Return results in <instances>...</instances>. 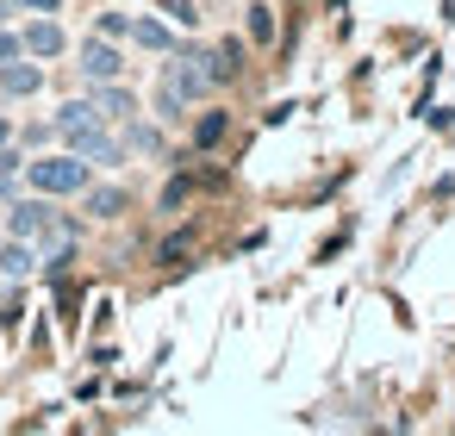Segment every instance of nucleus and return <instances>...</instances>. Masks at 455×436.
<instances>
[{
	"mask_svg": "<svg viewBox=\"0 0 455 436\" xmlns=\"http://www.w3.org/2000/svg\"><path fill=\"white\" fill-rule=\"evenodd\" d=\"M100 113H94V100H69V107H57V131H76V125H94ZM107 125V119H100Z\"/></svg>",
	"mask_w": 455,
	"mask_h": 436,
	"instance_id": "1a4fd4ad",
	"label": "nucleus"
},
{
	"mask_svg": "<svg viewBox=\"0 0 455 436\" xmlns=\"http://www.w3.org/2000/svg\"><path fill=\"white\" fill-rule=\"evenodd\" d=\"M206 82H212V57H175V63H169V75H163V88H169L175 100L206 94Z\"/></svg>",
	"mask_w": 455,
	"mask_h": 436,
	"instance_id": "f03ea898",
	"label": "nucleus"
},
{
	"mask_svg": "<svg viewBox=\"0 0 455 436\" xmlns=\"http://www.w3.org/2000/svg\"><path fill=\"white\" fill-rule=\"evenodd\" d=\"M119 69H125V57H119L107 38L82 44V75H88V82H119Z\"/></svg>",
	"mask_w": 455,
	"mask_h": 436,
	"instance_id": "39448f33",
	"label": "nucleus"
},
{
	"mask_svg": "<svg viewBox=\"0 0 455 436\" xmlns=\"http://www.w3.org/2000/svg\"><path fill=\"white\" fill-rule=\"evenodd\" d=\"M194 138H200V150H206V144H219V138H225V113H206Z\"/></svg>",
	"mask_w": 455,
	"mask_h": 436,
	"instance_id": "4468645a",
	"label": "nucleus"
},
{
	"mask_svg": "<svg viewBox=\"0 0 455 436\" xmlns=\"http://www.w3.org/2000/svg\"><path fill=\"white\" fill-rule=\"evenodd\" d=\"M125 32H132L125 13H100V38H125Z\"/></svg>",
	"mask_w": 455,
	"mask_h": 436,
	"instance_id": "2eb2a0df",
	"label": "nucleus"
},
{
	"mask_svg": "<svg viewBox=\"0 0 455 436\" xmlns=\"http://www.w3.org/2000/svg\"><path fill=\"white\" fill-rule=\"evenodd\" d=\"M20 44H26L32 57H57V51H63V26H57V20H38V26H32Z\"/></svg>",
	"mask_w": 455,
	"mask_h": 436,
	"instance_id": "423d86ee",
	"label": "nucleus"
},
{
	"mask_svg": "<svg viewBox=\"0 0 455 436\" xmlns=\"http://www.w3.org/2000/svg\"><path fill=\"white\" fill-rule=\"evenodd\" d=\"M13 169H20V156H13V150H0V175H13Z\"/></svg>",
	"mask_w": 455,
	"mask_h": 436,
	"instance_id": "a211bd4d",
	"label": "nucleus"
},
{
	"mask_svg": "<svg viewBox=\"0 0 455 436\" xmlns=\"http://www.w3.org/2000/svg\"><path fill=\"white\" fill-rule=\"evenodd\" d=\"M0 20H7V0H0Z\"/></svg>",
	"mask_w": 455,
	"mask_h": 436,
	"instance_id": "aec40b11",
	"label": "nucleus"
},
{
	"mask_svg": "<svg viewBox=\"0 0 455 436\" xmlns=\"http://www.w3.org/2000/svg\"><path fill=\"white\" fill-rule=\"evenodd\" d=\"M94 113H100V119H132V113H138V100H132L125 88L100 82V94H94Z\"/></svg>",
	"mask_w": 455,
	"mask_h": 436,
	"instance_id": "0eeeda50",
	"label": "nucleus"
},
{
	"mask_svg": "<svg viewBox=\"0 0 455 436\" xmlns=\"http://www.w3.org/2000/svg\"><path fill=\"white\" fill-rule=\"evenodd\" d=\"M7 138H13V125H7V119H0V144H7Z\"/></svg>",
	"mask_w": 455,
	"mask_h": 436,
	"instance_id": "6ab92c4d",
	"label": "nucleus"
},
{
	"mask_svg": "<svg viewBox=\"0 0 455 436\" xmlns=\"http://www.w3.org/2000/svg\"><path fill=\"white\" fill-rule=\"evenodd\" d=\"M26 181L38 187V194H82L88 187V156H44V163H32L26 169Z\"/></svg>",
	"mask_w": 455,
	"mask_h": 436,
	"instance_id": "f257e3e1",
	"label": "nucleus"
},
{
	"mask_svg": "<svg viewBox=\"0 0 455 436\" xmlns=\"http://www.w3.org/2000/svg\"><path fill=\"white\" fill-rule=\"evenodd\" d=\"M20 51H26V44H20V38H13V32H0V63H13V57H20Z\"/></svg>",
	"mask_w": 455,
	"mask_h": 436,
	"instance_id": "dca6fc26",
	"label": "nucleus"
},
{
	"mask_svg": "<svg viewBox=\"0 0 455 436\" xmlns=\"http://www.w3.org/2000/svg\"><path fill=\"white\" fill-rule=\"evenodd\" d=\"M32 262H38V256H32L26 243H7V250H0V274H7V281H20V274H32Z\"/></svg>",
	"mask_w": 455,
	"mask_h": 436,
	"instance_id": "9d476101",
	"label": "nucleus"
},
{
	"mask_svg": "<svg viewBox=\"0 0 455 436\" xmlns=\"http://www.w3.org/2000/svg\"><path fill=\"white\" fill-rule=\"evenodd\" d=\"M7 231H13V237H69V225H57V212L38 206V200L13 206V212H7Z\"/></svg>",
	"mask_w": 455,
	"mask_h": 436,
	"instance_id": "7ed1b4c3",
	"label": "nucleus"
},
{
	"mask_svg": "<svg viewBox=\"0 0 455 436\" xmlns=\"http://www.w3.org/2000/svg\"><path fill=\"white\" fill-rule=\"evenodd\" d=\"M20 7H32V13H57L63 0H20Z\"/></svg>",
	"mask_w": 455,
	"mask_h": 436,
	"instance_id": "f3484780",
	"label": "nucleus"
},
{
	"mask_svg": "<svg viewBox=\"0 0 455 436\" xmlns=\"http://www.w3.org/2000/svg\"><path fill=\"white\" fill-rule=\"evenodd\" d=\"M250 38H256V44L275 38V13H268V7H250Z\"/></svg>",
	"mask_w": 455,
	"mask_h": 436,
	"instance_id": "ddd939ff",
	"label": "nucleus"
},
{
	"mask_svg": "<svg viewBox=\"0 0 455 436\" xmlns=\"http://www.w3.org/2000/svg\"><path fill=\"white\" fill-rule=\"evenodd\" d=\"M132 38H138L144 51H169V44H175L169 26H156V20H132Z\"/></svg>",
	"mask_w": 455,
	"mask_h": 436,
	"instance_id": "9b49d317",
	"label": "nucleus"
},
{
	"mask_svg": "<svg viewBox=\"0 0 455 436\" xmlns=\"http://www.w3.org/2000/svg\"><path fill=\"white\" fill-rule=\"evenodd\" d=\"M88 212H94V218H119V212H125V194H119V187H94V194H88Z\"/></svg>",
	"mask_w": 455,
	"mask_h": 436,
	"instance_id": "f8f14e48",
	"label": "nucleus"
},
{
	"mask_svg": "<svg viewBox=\"0 0 455 436\" xmlns=\"http://www.w3.org/2000/svg\"><path fill=\"white\" fill-rule=\"evenodd\" d=\"M38 63H0V88H7V94H38Z\"/></svg>",
	"mask_w": 455,
	"mask_h": 436,
	"instance_id": "6e6552de",
	"label": "nucleus"
},
{
	"mask_svg": "<svg viewBox=\"0 0 455 436\" xmlns=\"http://www.w3.org/2000/svg\"><path fill=\"white\" fill-rule=\"evenodd\" d=\"M63 138H69V150L88 156V163H119V138H107L100 119H94V125H76V131H63Z\"/></svg>",
	"mask_w": 455,
	"mask_h": 436,
	"instance_id": "20e7f679",
	"label": "nucleus"
}]
</instances>
